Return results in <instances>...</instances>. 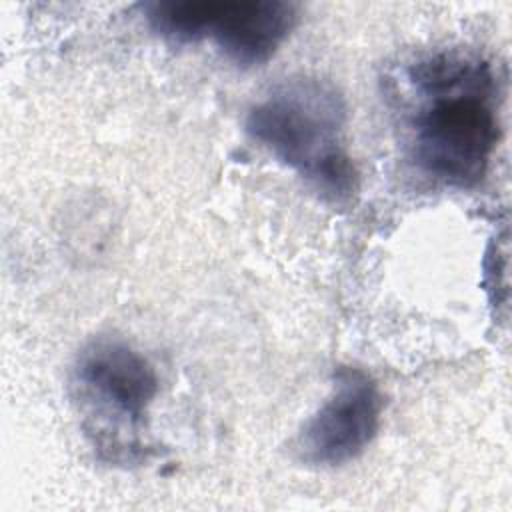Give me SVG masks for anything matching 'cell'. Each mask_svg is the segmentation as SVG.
<instances>
[{"instance_id":"6da1fadb","label":"cell","mask_w":512,"mask_h":512,"mask_svg":"<svg viewBox=\"0 0 512 512\" xmlns=\"http://www.w3.org/2000/svg\"><path fill=\"white\" fill-rule=\"evenodd\" d=\"M408 80L420 94L410 122L414 164L446 186H476L500 134L490 64L448 50L414 62Z\"/></svg>"},{"instance_id":"7a4b0ae2","label":"cell","mask_w":512,"mask_h":512,"mask_svg":"<svg viewBox=\"0 0 512 512\" xmlns=\"http://www.w3.org/2000/svg\"><path fill=\"white\" fill-rule=\"evenodd\" d=\"M344 128V96L312 76L278 82L246 116V132L334 204H348L358 188Z\"/></svg>"},{"instance_id":"277c9868","label":"cell","mask_w":512,"mask_h":512,"mask_svg":"<svg viewBox=\"0 0 512 512\" xmlns=\"http://www.w3.org/2000/svg\"><path fill=\"white\" fill-rule=\"evenodd\" d=\"M154 32L174 42L210 36L238 66L268 62L298 20L286 0H160L146 4Z\"/></svg>"},{"instance_id":"3957f363","label":"cell","mask_w":512,"mask_h":512,"mask_svg":"<svg viewBox=\"0 0 512 512\" xmlns=\"http://www.w3.org/2000/svg\"><path fill=\"white\" fill-rule=\"evenodd\" d=\"M72 388L94 448L110 460L142 450L140 430L158 394L154 366L116 338L90 340L76 356Z\"/></svg>"},{"instance_id":"5b68a950","label":"cell","mask_w":512,"mask_h":512,"mask_svg":"<svg viewBox=\"0 0 512 512\" xmlns=\"http://www.w3.org/2000/svg\"><path fill=\"white\" fill-rule=\"evenodd\" d=\"M382 396L368 372L340 366L330 396L304 422L296 450L302 462L340 466L360 456L378 432Z\"/></svg>"}]
</instances>
